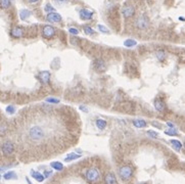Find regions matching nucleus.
Returning a JSON list of instances; mask_svg holds the SVG:
<instances>
[{
	"mask_svg": "<svg viewBox=\"0 0 185 184\" xmlns=\"http://www.w3.org/2000/svg\"><path fill=\"white\" fill-rule=\"evenodd\" d=\"M98 30H99L101 33H104V34H109V30L107 29L106 27L102 26V25H98Z\"/></svg>",
	"mask_w": 185,
	"mask_h": 184,
	"instance_id": "nucleus-28",
	"label": "nucleus"
},
{
	"mask_svg": "<svg viewBox=\"0 0 185 184\" xmlns=\"http://www.w3.org/2000/svg\"><path fill=\"white\" fill-rule=\"evenodd\" d=\"M6 113L9 115H14V113H16V108H14V106H8L7 108H6Z\"/></svg>",
	"mask_w": 185,
	"mask_h": 184,
	"instance_id": "nucleus-29",
	"label": "nucleus"
},
{
	"mask_svg": "<svg viewBox=\"0 0 185 184\" xmlns=\"http://www.w3.org/2000/svg\"><path fill=\"white\" fill-rule=\"evenodd\" d=\"M55 1L59 2V3H66L69 0H55Z\"/></svg>",
	"mask_w": 185,
	"mask_h": 184,
	"instance_id": "nucleus-37",
	"label": "nucleus"
},
{
	"mask_svg": "<svg viewBox=\"0 0 185 184\" xmlns=\"http://www.w3.org/2000/svg\"><path fill=\"white\" fill-rule=\"evenodd\" d=\"M156 58H158L159 61H164V59L166 58V52H165V51H163V50L158 51V52H156Z\"/></svg>",
	"mask_w": 185,
	"mask_h": 184,
	"instance_id": "nucleus-26",
	"label": "nucleus"
},
{
	"mask_svg": "<svg viewBox=\"0 0 185 184\" xmlns=\"http://www.w3.org/2000/svg\"><path fill=\"white\" fill-rule=\"evenodd\" d=\"M135 26H136L137 29L139 30H145L149 26V21H148L147 16H140L135 22Z\"/></svg>",
	"mask_w": 185,
	"mask_h": 184,
	"instance_id": "nucleus-4",
	"label": "nucleus"
},
{
	"mask_svg": "<svg viewBox=\"0 0 185 184\" xmlns=\"http://www.w3.org/2000/svg\"><path fill=\"white\" fill-rule=\"evenodd\" d=\"M154 108H156V110L159 111V112H164L165 111V104L162 100L156 99L154 102Z\"/></svg>",
	"mask_w": 185,
	"mask_h": 184,
	"instance_id": "nucleus-15",
	"label": "nucleus"
},
{
	"mask_svg": "<svg viewBox=\"0 0 185 184\" xmlns=\"http://www.w3.org/2000/svg\"><path fill=\"white\" fill-rule=\"evenodd\" d=\"M147 134L150 136V137H152V138H156V137H158V133H156V132H154V131H151V130L147 131Z\"/></svg>",
	"mask_w": 185,
	"mask_h": 184,
	"instance_id": "nucleus-33",
	"label": "nucleus"
},
{
	"mask_svg": "<svg viewBox=\"0 0 185 184\" xmlns=\"http://www.w3.org/2000/svg\"><path fill=\"white\" fill-rule=\"evenodd\" d=\"M133 175V169L130 166H123L119 170V176L123 181L129 180Z\"/></svg>",
	"mask_w": 185,
	"mask_h": 184,
	"instance_id": "nucleus-3",
	"label": "nucleus"
},
{
	"mask_svg": "<svg viewBox=\"0 0 185 184\" xmlns=\"http://www.w3.org/2000/svg\"><path fill=\"white\" fill-rule=\"evenodd\" d=\"M106 125H107L106 121H104V120H102V119H98L97 121H96V126H97V128L100 130L104 129V128L106 127Z\"/></svg>",
	"mask_w": 185,
	"mask_h": 184,
	"instance_id": "nucleus-22",
	"label": "nucleus"
},
{
	"mask_svg": "<svg viewBox=\"0 0 185 184\" xmlns=\"http://www.w3.org/2000/svg\"><path fill=\"white\" fill-rule=\"evenodd\" d=\"M133 125L136 128H144L147 126L146 125V122L143 121V120H134L133 121Z\"/></svg>",
	"mask_w": 185,
	"mask_h": 184,
	"instance_id": "nucleus-17",
	"label": "nucleus"
},
{
	"mask_svg": "<svg viewBox=\"0 0 185 184\" xmlns=\"http://www.w3.org/2000/svg\"><path fill=\"white\" fill-rule=\"evenodd\" d=\"M79 16H80V18L84 21H89L91 20L92 16H93V12L88 9H81L80 12H79Z\"/></svg>",
	"mask_w": 185,
	"mask_h": 184,
	"instance_id": "nucleus-12",
	"label": "nucleus"
},
{
	"mask_svg": "<svg viewBox=\"0 0 185 184\" xmlns=\"http://www.w3.org/2000/svg\"><path fill=\"white\" fill-rule=\"evenodd\" d=\"M85 176H86L87 181L90 183H97L100 178L99 171H98V169L94 168V167H92V168L88 169V170L86 171Z\"/></svg>",
	"mask_w": 185,
	"mask_h": 184,
	"instance_id": "nucleus-2",
	"label": "nucleus"
},
{
	"mask_svg": "<svg viewBox=\"0 0 185 184\" xmlns=\"http://www.w3.org/2000/svg\"><path fill=\"white\" fill-rule=\"evenodd\" d=\"M50 166H51V168L54 169V170H56V171H61L62 169H64V165H62L61 162H52L50 164Z\"/></svg>",
	"mask_w": 185,
	"mask_h": 184,
	"instance_id": "nucleus-20",
	"label": "nucleus"
},
{
	"mask_svg": "<svg viewBox=\"0 0 185 184\" xmlns=\"http://www.w3.org/2000/svg\"><path fill=\"white\" fill-rule=\"evenodd\" d=\"M52 174V171H44V174H43V176H44V178H48L50 175Z\"/></svg>",
	"mask_w": 185,
	"mask_h": 184,
	"instance_id": "nucleus-35",
	"label": "nucleus"
},
{
	"mask_svg": "<svg viewBox=\"0 0 185 184\" xmlns=\"http://www.w3.org/2000/svg\"><path fill=\"white\" fill-rule=\"evenodd\" d=\"M30 16H31V11L28 9H23L20 11V18H21V20H23V21L27 20Z\"/></svg>",
	"mask_w": 185,
	"mask_h": 184,
	"instance_id": "nucleus-18",
	"label": "nucleus"
},
{
	"mask_svg": "<svg viewBox=\"0 0 185 184\" xmlns=\"http://www.w3.org/2000/svg\"><path fill=\"white\" fill-rule=\"evenodd\" d=\"M79 158H81V155H77V153H69L68 157L64 159V161L66 162H72V161H75V160L79 159Z\"/></svg>",
	"mask_w": 185,
	"mask_h": 184,
	"instance_id": "nucleus-19",
	"label": "nucleus"
},
{
	"mask_svg": "<svg viewBox=\"0 0 185 184\" xmlns=\"http://www.w3.org/2000/svg\"><path fill=\"white\" fill-rule=\"evenodd\" d=\"M38 78L43 84H49L50 83V73L48 71H43L38 75Z\"/></svg>",
	"mask_w": 185,
	"mask_h": 184,
	"instance_id": "nucleus-9",
	"label": "nucleus"
},
{
	"mask_svg": "<svg viewBox=\"0 0 185 184\" xmlns=\"http://www.w3.org/2000/svg\"><path fill=\"white\" fill-rule=\"evenodd\" d=\"M93 67L97 72L102 73L106 70V66H105V63L100 58H96L95 61H93Z\"/></svg>",
	"mask_w": 185,
	"mask_h": 184,
	"instance_id": "nucleus-7",
	"label": "nucleus"
},
{
	"mask_svg": "<svg viewBox=\"0 0 185 184\" xmlns=\"http://www.w3.org/2000/svg\"><path fill=\"white\" fill-rule=\"evenodd\" d=\"M179 20H180V21H185V19H184V18H182V16H180Z\"/></svg>",
	"mask_w": 185,
	"mask_h": 184,
	"instance_id": "nucleus-40",
	"label": "nucleus"
},
{
	"mask_svg": "<svg viewBox=\"0 0 185 184\" xmlns=\"http://www.w3.org/2000/svg\"><path fill=\"white\" fill-rule=\"evenodd\" d=\"M184 146H185V143H184Z\"/></svg>",
	"mask_w": 185,
	"mask_h": 184,
	"instance_id": "nucleus-43",
	"label": "nucleus"
},
{
	"mask_svg": "<svg viewBox=\"0 0 185 184\" xmlns=\"http://www.w3.org/2000/svg\"><path fill=\"white\" fill-rule=\"evenodd\" d=\"M6 132V126L5 125H0V135H4Z\"/></svg>",
	"mask_w": 185,
	"mask_h": 184,
	"instance_id": "nucleus-32",
	"label": "nucleus"
},
{
	"mask_svg": "<svg viewBox=\"0 0 185 184\" xmlns=\"http://www.w3.org/2000/svg\"><path fill=\"white\" fill-rule=\"evenodd\" d=\"M46 130L41 125H34L28 131V137L33 142H40L46 138Z\"/></svg>",
	"mask_w": 185,
	"mask_h": 184,
	"instance_id": "nucleus-1",
	"label": "nucleus"
},
{
	"mask_svg": "<svg viewBox=\"0 0 185 184\" xmlns=\"http://www.w3.org/2000/svg\"><path fill=\"white\" fill-rule=\"evenodd\" d=\"M10 6V0H0V7L6 9Z\"/></svg>",
	"mask_w": 185,
	"mask_h": 184,
	"instance_id": "nucleus-24",
	"label": "nucleus"
},
{
	"mask_svg": "<svg viewBox=\"0 0 185 184\" xmlns=\"http://www.w3.org/2000/svg\"><path fill=\"white\" fill-rule=\"evenodd\" d=\"M1 150L5 155H11L14 151V144L11 141H5L2 143Z\"/></svg>",
	"mask_w": 185,
	"mask_h": 184,
	"instance_id": "nucleus-5",
	"label": "nucleus"
},
{
	"mask_svg": "<svg viewBox=\"0 0 185 184\" xmlns=\"http://www.w3.org/2000/svg\"><path fill=\"white\" fill-rule=\"evenodd\" d=\"M104 183L105 184H117V179L114 173H107L104 176Z\"/></svg>",
	"mask_w": 185,
	"mask_h": 184,
	"instance_id": "nucleus-13",
	"label": "nucleus"
},
{
	"mask_svg": "<svg viewBox=\"0 0 185 184\" xmlns=\"http://www.w3.org/2000/svg\"><path fill=\"white\" fill-rule=\"evenodd\" d=\"M31 175L32 177H33L34 179H36V180L38 181V182H43L44 181V176H43V174H41V173L37 172V171H34L32 170L31 171Z\"/></svg>",
	"mask_w": 185,
	"mask_h": 184,
	"instance_id": "nucleus-14",
	"label": "nucleus"
},
{
	"mask_svg": "<svg viewBox=\"0 0 185 184\" xmlns=\"http://www.w3.org/2000/svg\"><path fill=\"white\" fill-rule=\"evenodd\" d=\"M10 35H11V37L14 38H21L24 36V29L21 27H14L11 29V31H10Z\"/></svg>",
	"mask_w": 185,
	"mask_h": 184,
	"instance_id": "nucleus-11",
	"label": "nucleus"
},
{
	"mask_svg": "<svg viewBox=\"0 0 185 184\" xmlns=\"http://www.w3.org/2000/svg\"><path fill=\"white\" fill-rule=\"evenodd\" d=\"M46 20L48 21L49 23H59L61 21V14H59L57 12H50V14H47Z\"/></svg>",
	"mask_w": 185,
	"mask_h": 184,
	"instance_id": "nucleus-10",
	"label": "nucleus"
},
{
	"mask_svg": "<svg viewBox=\"0 0 185 184\" xmlns=\"http://www.w3.org/2000/svg\"><path fill=\"white\" fill-rule=\"evenodd\" d=\"M46 101L47 102H50V103H59V100L57 99V98H54V97L46 98Z\"/></svg>",
	"mask_w": 185,
	"mask_h": 184,
	"instance_id": "nucleus-31",
	"label": "nucleus"
},
{
	"mask_svg": "<svg viewBox=\"0 0 185 184\" xmlns=\"http://www.w3.org/2000/svg\"><path fill=\"white\" fill-rule=\"evenodd\" d=\"M0 179H1V176H0Z\"/></svg>",
	"mask_w": 185,
	"mask_h": 184,
	"instance_id": "nucleus-41",
	"label": "nucleus"
},
{
	"mask_svg": "<svg viewBox=\"0 0 185 184\" xmlns=\"http://www.w3.org/2000/svg\"><path fill=\"white\" fill-rule=\"evenodd\" d=\"M69 32H70L71 34H73V35H78L79 34V31L77 29H75V28H70Z\"/></svg>",
	"mask_w": 185,
	"mask_h": 184,
	"instance_id": "nucleus-34",
	"label": "nucleus"
},
{
	"mask_svg": "<svg viewBox=\"0 0 185 184\" xmlns=\"http://www.w3.org/2000/svg\"><path fill=\"white\" fill-rule=\"evenodd\" d=\"M80 108H81V111H83V112H86V113L88 112L87 108H86V106H80Z\"/></svg>",
	"mask_w": 185,
	"mask_h": 184,
	"instance_id": "nucleus-36",
	"label": "nucleus"
},
{
	"mask_svg": "<svg viewBox=\"0 0 185 184\" xmlns=\"http://www.w3.org/2000/svg\"><path fill=\"white\" fill-rule=\"evenodd\" d=\"M122 14H123L125 19H129V18H131V16H133L135 14L134 6H132V5L125 6V7H123V9H122Z\"/></svg>",
	"mask_w": 185,
	"mask_h": 184,
	"instance_id": "nucleus-8",
	"label": "nucleus"
},
{
	"mask_svg": "<svg viewBox=\"0 0 185 184\" xmlns=\"http://www.w3.org/2000/svg\"><path fill=\"white\" fill-rule=\"evenodd\" d=\"M84 33H85L86 35H93L94 30L92 29L91 27H89V26H85V27H84Z\"/></svg>",
	"mask_w": 185,
	"mask_h": 184,
	"instance_id": "nucleus-27",
	"label": "nucleus"
},
{
	"mask_svg": "<svg viewBox=\"0 0 185 184\" xmlns=\"http://www.w3.org/2000/svg\"><path fill=\"white\" fill-rule=\"evenodd\" d=\"M54 10H55L54 7H52L50 4H46V6H45V11L50 14V12H54Z\"/></svg>",
	"mask_w": 185,
	"mask_h": 184,
	"instance_id": "nucleus-30",
	"label": "nucleus"
},
{
	"mask_svg": "<svg viewBox=\"0 0 185 184\" xmlns=\"http://www.w3.org/2000/svg\"><path fill=\"white\" fill-rule=\"evenodd\" d=\"M137 44V42L133 39H127L126 41L124 42V45L126 47H134Z\"/></svg>",
	"mask_w": 185,
	"mask_h": 184,
	"instance_id": "nucleus-23",
	"label": "nucleus"
},
{
	"mask_svg": "<svg viewBox=\"0 0 185 184\" xmlns=\"http://www.w3.org/2000/svg\"><path fill=\"white\" fill-rule=\"evenodd\" d=\"M165 133L167 134V135H170V136L178 135V132H177V130H175V128H170V129L166 130Z\"/></svg>",
	"mask_w": 185,
	"mask_h": 184,
	"instance_id": "nucleus-25",
	"label": "nucleus"
},
{
	"mask_svg": "<svg viewBox=\"0 0 185 184\" xmlns=\"http://www.w3.org/2000/svg\"><path fill=\"white\" fill-rule=\"evenodd\" d=\"M42 34H43V37L44 38H46V39H51V38L55 35V29L52 27V26L46 25L43 27Z\"/></svg>",
	"mask_w": 185,
	"mask_h": 184,
	"instance_id": "nucleus-6",
	"label": "nucleus"
},
{
	"mask_svg": "<svg viewBox=\"0 0 185 184\" xmlns=\"http://www.w3.org/2000/svg\"><path fill=\"white\" fill-rule=\"evenodd\" d=\"M3 178L5 179V180H11V179H16L18 176H16V174L14 171H8V172H6L5 174L3 175Z\"/></svg>",
	"mask_w": 185,
	"mask_h": 184,
	"instance_id": "nucleus-16",
	"label": "nucleus"
},
{
	"mask_svg": "<svg viewBox=\"0 0 185 184\" xmlns=\"http://www.w3.org/2000/svg\"><path fill=\"white\" fill-rule=\"evenodd\" d=\"M167 125L169 126L170 128H174V124H172L171 122H167Z\"/></svg>",
	"mask_w": 185,
	"mask_h": 184,
	"instance_id": "nucleus-38",
	"label": "nucleus"
},
{
	"mask_svg": "<svg viewBox=\"0 0 185 184\" xmlns=\"http://www.w3.org/2000/svg\"><path fill=\"white\" fill-rule=\"evenodd\" d=\"M145 1H148V0H145Z\"/></svg>",
	"mask_w": 185,
	"mask_h": 184,
	"instance_id": "nucleus-42",
	"label": "nucleus"
},
{
	"mask_svg": "<svg viewBox=\"0 0 185 184\" xmlns=\"http://www.w3.org/2000/svg\"><path fill=\"white\" fill-rule=\"evenodd\" d=\"M29 2H31V3H35V2H38L39 0H28Z\"/></svg>",
	"mask_w": 185,
	"mask_h": 184,
	"instance_id": "nucleus-39",
	"label": "nucleus"
},
{
	"mask_svg": "<svg viewBox=\"0 0 185 184\" xmlns=\"http://www.w3.org/2000/svg\"><path fill=\"white\" fill-rule=\"evenodd\" d=\"M171 144L173 145V147L176 149V150H178L179 151L180 149L182 148V144H181V142H180L179 140H176V139H172L171 140Z\"/></svg>",
	"mask_w": 185,
	"mask_h": 184,
	"instance_id": "nucleus-21",
	"label": "nucleus"
}]
</instances>
